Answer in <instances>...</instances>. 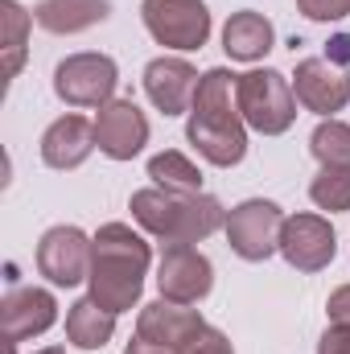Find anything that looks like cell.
Listing matches in <instances>:
<instances>
[{"label":"cell","mask_w":350,"mask_h":354,"mask_svg":"<svg viewBox=\"0 0 350 354\" xmlns=\"http://www.w3.org/2000/svg\"><path fill=\"white\" fill-rule=\"evenodd\" d=\"M33 17L17 0H0V41H4V79H17L25 66V46H29Z\"/></svg>","instance_id":"obj_20"},{"label":"cell","mask_w":350,"mask_h":354,"mask_svg":"<svg viewBox=\"0 0 350 354\" xmlns=\"http://www.w3.org/2000/svg\"><path fill=\"white\" fill-rule=\"evenodd\" d=\"M202 326H206V322H202L198 309L177 305V301H165V297L153 301V305H145L140 317H136V334H140V338L161 342V346H174V351H181Z\"/></svg>","instance_id":"obj_16"},{"label":"cell","mask_w":350,"mask_h":354,"mask_svg":"<svg viewBox=\"0 0 350 354\" xmlns=\"http://www.w3.org/2000/svg\"><path fill=\"white\" fill-rule=\"evenodd\" d=\"M280 256L297 272H322L338 256V235L322 214H288L280 231Z\"/></svg>","instance_id":"obj_10"},{"label":"cell","mask_w":350,"mask_h":354,"mask_svg":"<svg viewBox=\"0 0 350 354\" xmlns=\"http://www.w3.org/2000/svg\"><path fill=\"white\" fill-rule=\"evenodd\" d=\"M297 8L309 21H342V17H350V0H297Z\"/></svg>","instance_id":"obj_25"},{"label":"cell","mask_w":350,"mask_h":354,"mask_svg":"<svg viewBox=\"0 0 350 354\" xmlns=\"http://www.w3.org/2000/svg\"><path fill=\"white\" fill-rule=\"evenodd\" d=\"M149 177L161 189H174V194H202V169L185 153H174V149H165L149 161Z\"/></svg>","instance_id":"obj_21"},{"label":"cell","mask_w":350,"mask_h":354,"mask_svg":"<svg viewBox=\"0 0 350 354\" xmlns=\"http://www.w3.org/2000/svg\"><path fill=\"white\" fill-rule=\"evenodd\" d=\"M0 346H4V354H17V342H8V338H4Z\"/></svg>","instance_id":"obj_31"},{"label":"cell","mask_w":350,"mask_h":354,"mask_svg":"<svg viewBox=\"0 0 350 354\" xmlns=\"http://www.w3.org/2000/svg\"><path fill=\"white\" fill-rule=\"evenodd\" d=\"M317 354H350V326H330L317 342Z\"/></svg>","instance_id":"obj_26"},{"label":"cell","mask_w":350,"mask_h":354,"mask_svg":"<svg viewBox=\"0 0 350 354\" xmlns=\"http://www.w3.org/2000/svg\"><path fill=\"white\" fill-rule=\"evenodd\" d=\"M326 313H330V322H334V326H350V284H342V288H334V292H330Z\"/></svg>","instance_id":"obj_27"},{"label":"cell","mask_w":350,"mask_h":354,"mask_svg":"<svg viewBox=\"0 0 350 354\" xmlns=\"http://www.w3.org/2000/svg\"><path fill=\"white\" fill-rule=\"evenodd\" d=\"M107 17H111V4L107 0H42L33 8V21L46 33H58V37L83 33L91 25H103Z\"/></svg>","instance_id":"obj_18"},{"label":"cell","mask_w":350,"mask_h":354,"mask_svg":"<svg viewBox=\"0 0 350 354\" xmlns=\"http://www.w3.org/2000/svg\"><path fill=\"white\" fill-rule=\"evenodd\" d=\"M227 243L239 260L264 264L272 252H280V231H284V210L268 198H248L235 210H227Z\"/></svg>","instance_id":"obj_5"},{"label":"cell","mask_w":350,"mask_h":354,"mask_svg":"<svg viewBox=\"0 0 350 354\" xmlns=\"http://www.w3.org/2000/svg\"><path fill=\"white\" fill-rule=\"evenodd\" d=\"M235 103H239L243 124L252 132H264V136H280L297 120L293 79H284L280 71H268V66L235 79Z\"/></svg>","instance_id":"obj_4"},{"label":"cell","mask_w":350,"mask_h":354,"mask_svg":"<svg viewBox=\"0 0 350 354\" xmlns=\"http://www.w3.org/2000/svg\"><path fill=\"white\" fill-rule=\"evenodd\" d=\"M91 239H95V248H91L87 297H95L103 309H111L120 317L145 292V272H149V260H153V248L128 223H107Z\"/></svg>","instance_id":"obj_2"},{"label":"cell","mask_w":350,"mask_h":354,"mask_svg":"<svg viewBox=\"0 0 350 354\" xmlns=\"http://www.w3.org/2000/svg\"><path fill=\"white\" fill-rule=\"evenodd\" d=\"M198 71L185 58H153L145 66V95L153 99L157 111L165 115H185L198 95Z\"/></svg>","instance_id":"obj_14"},{"label":"cell","mask_w":350,"mask_h":354,"mask_svg":"<svg viewBox=\"0 0 350 354\" xmlns=\"http://www.w3.org/2000/svg\"><path fill=\"white\" fill-rule=\"evenodd\" d=\"M181 354H235V346H231V338L223 334V330H214V326H202L185 346H181Z\"/></svg>","instance_id":"obj_24"},{"label":"cell","mask_w":350,"mask_h":354,"mask_svg":"<svg viewBox=\"0 0 350 354\" xmlns=\"http://www.w3.org/2000/svg\"><path fill=\"white\" fill-rule=\"evenodd\" d=\"M120 83V66L107 54H71L54 66V95L66 107H103Z\"/></svg>","instance_id":"obj_7"},{"label":"cell","mask_w":350,"mask_h":354,"mask_svg":"<svg viewBox=\"0 0 350 354\" xmlns=\"http://www.w3.org/2000/svg\"><path fill=\"white\" fill-rule=\"evenodd\" d=\"M124 354H181V351H174V346H161V342H149V338H132L128 346H124Z\"/></svg>","instance_id":"obj_29"},{"label":"cell","mask_w":350,"mask_h":354,"mask_svg":"<svg viewBox=\"0 0 350 354\" xmlns=\"http://www.w3.org/2000/svg\"><path fill=\"white\" fill-rule=\"evenodd\" d=\"M95 145L111 161H132L149 145V115L132 99H111L95 115Z\"/></svg>","instance_id":"obj_11"},{"label":"cell","mask_w":350,"mask_h":354,"mask_svg":"<svg viewBox=\"0 0 350 354\" xmlns=\"http://www.w3.org/2000/svg\"><path fill=\"white\" fill-rule=\"evenodd\" d=\"M54 322H58V301H54L50 288L17 284V288H8V297L0 301V330H4L8 342L42 338Z\"/></svg>","instance_id":"obj_13"},{"label":"cell","mask_w":350,"mask_h":354,"mask_svg":"<svg viewBox=\"0 0 350 354\" xmlns=\"http://www.w3.org/2000/svg\"><path fill=\"white\" fill-rule=\"evenodd\" d=\"M309 198H313L317 210H330V214L350 210V169L322 165V174L309 181Z\"/></svg>","instance_id":"obj_23"},{"label":"cell","mask_w":350,"mask_h":354,"mask_svg":"<svg viewBox=\"0 0 350 354\" xmlns=\"http://www.w3.org/2000/svg\"><path fill=\"white\" fill-rule=\"evenodd\" d=\"M235 79L239 75H231L223 66L206 71L198 83V95H194L190 120H185V140L198 149L202 161H210L219 169H231L248 157V124L235 103Z\"/></svg>","instance_id":"obj_1"},{"label":"cell","mask_w":350,"mask_h":354,"mask_svg":"<svg viewBox=\"0 0 350 354\" xmlns=\"http://www.w3.org/2000/svg\"><path fill=\"white\" fill-rule=\"evenodd\" d=\"M272 46H276V29H272V21L264 12H256V8L231 12V21L223 25V50L235 62H260Z\"/></svg>","instance_id":"obj_17"},{"label":"cell","mask_w":350,"mask_h":354,"mask_svg":"<svg viewBox=\"0 0 350 354\" xmlns=\"http://www.w3.org/2000/svg\"><path fill=\"white\" fill-rule=\"evenodd\" d=\"M91 149H99V145H95V120H87V115H62L42 136V161L62 174L79 169L91 157Z\"/></svg>","instance_id":"obj_15"},{"label":"cell","mask_w":350,"mask_h":354,"mask_svg":"<svg viewBox=\"0 0 350 354\" xmlns=\"http://www.w3.org/2000/svg\"><path fill=\"white\" fill-rule=\"evenodd\" d=\"M33 354H66L62 346H46V351H33Z\"/></svg>","instance_id":"obj_30"},{"label":"cell","mask_w":350,"mask_h":354,"mask_svg":"<svg viewBox=\"0 0 350 354\" xmlns=\"http://www.w3.org/2000/svg\"><path fill=\"white\" fill-rule=\"evenodd\" d=\"M157 288H161L165 301L198 305L214 288V268L194 243H165L161 268H157Z\"/></svg>","instance_id":"obj_8"},{"label":"cell","mask_w":350,"mask_h":354,"mask_svg":"<svg viewBox=\"0 0 350 354\" xmlns=\"http://www.w3.org/2000/svg\"><path fill=\"white\" fill-rule=\"evenodd\" d=\"M293 95L305 111L334 120V111H342L350 103V75L330 58H301L293 75Z\"/></svg>","instance_id":"obj_12"},{"label":"cell","mask_w":350,"mask_h":354,"mask_svg":"<svg viewBox=\"0 0 350 354\" xmlns=\"http://www.w3.org/2000/svg\"><path fill=\"white\" fill-rule=\"evenodd\" d=\"M326 58H330L334 66H342V71H347V66H350V33H338V37H330V41H326Z\"/></svg>","instance_id":"obj_28"},{"label":"cell","mask_w":350,"mask_h":354,"mask_svg":"<svg viewBox=\"0 0 350 354\" xmlns=\"http://www.w3.org/2000/svg\"><path fill=\"white\" fill-rule=\"evenodd\" d=\"M128 210L161 243H202L227 223V210H223L219 198H210V194H174V189H161V185L136 189Z\"/></svg>","instance_id":"obj_3"},{"label":"cell","mask_w":350,"mask_h":354,"mask_svg":"<svg viewBox=\"0 0 350 354\" xmlns=\"http://www.w3.org/2000/svg\"><path fill=\"white\" fill-rule=\"evenodd\" d=\"M91 248L95 239L79 227H50L37 243V272L54 288H75L91 276Z\"/></svg>","instance_id":"obj_9"},{"label":"cell","mask_w":350,"mask_h":354,"mask_svg":"<svg viewBox=\"0 0 350 354\" xmlns=\"http://www.w3.org/2000/svg\"><path fill=\"white\" fill-rule=\"evenodd\" d=\"M111 334H116V313L103 309L95 297H83V301L71 305V313H66V338H71V346H79V351H103L111 342Z\"/></svg>","instance_id":"obj_19"},{"label":"cell","mask_w":350,"mask_h":354,"mask_svg":"<svg viewBox=\"0 0 350 354\" xmlns=\"http://www.w3.org/2000/svg\"><path fill=\"white\" fill-rule=\"evenodd\" d=\"M309 153L322 165L350 169V124H342V120H322L313 128V136H309Z\"/></svg>","instance_id":"obj_22"},{"label":"cell","mask_w":350,"mask_h":354,"mask_svg":"<svg viewBox=\"0 0 350 354\" xmlns=\"http://www.w3.org/2000/svg\"><path fill=\"white\" fill-rule=\"evenodd\" d=\"M145 29L165 50H202L210 41V8L202 0H145L140 4Z\"/></svg>","instance_id":"obj_6"}]
</instances>
